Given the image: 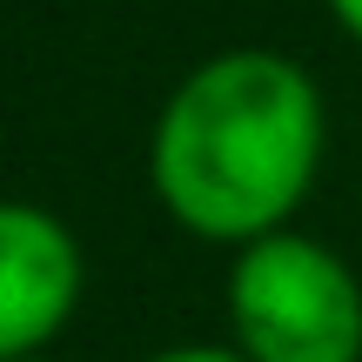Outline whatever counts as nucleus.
Instances as JSON below:
<instances>
[{"label":"nucleus","instance_id":"obj_1","mask_svg":"<svg viewBox=\"0 0 362 362\" xmlns=\"http://www.w3.org/2000/svg\"><path fill=\"white\" fill-rule=\"evenodd\" d=\"M322 168V94L309 67L228 47L168 94L148 148L161 208L202 242H255L302 208Z\"/></svg>","mask_w":362,"mask_h":362},{"label":"nucleus","instance_id":"obj_2","mask_svg":"<svg viewBox=\"0 0 362 362\" xmlns=\"http://www.w3.org/2000/svg\"><path fill=\"white\" fill-rule=\"evenodd\" d=\"M235 349L255 362H362V282L309 235H255L228 275Z\"/></svg>","mask_w":362,"mask_h":362},{"label":"nucleus","instance_id":"obj_3","mask_svg":"<svg viewBox=\"0 0 362 362\" xmlns=\"http://www.w3.org/2000/svg\"><path fill=\"white\" fill-rule=\"evenodd\" d=\"M81 242L34 202H0V362L40 356L81 302Z\"/></svg>","mask_w":362,"mask_h":362},{"label":"nucleus","instance_id":"obj_4","mask_svg":"<svg viewBox=\"0 0 362 362\" xmlns=\"http://www.w3.org/2000/svg\"><path fill=\"white\" fill-rule=\"evenodd\" d=\"M148 362H255V356L221 349V342H181V349H161V356H148Z\"/></svg>","mask_w":362,"mask_h":362},{"label":"nucleus","instance_id":"obj_5","mask_svg":"<svg viewBox=\"0 0 362 362\" xmlns=\"http://www.w3.org/2000/svg\"><path fill=\"white\" fill-rule=\"evenodd\" d=\"M329 13H336V21L349 27L356 40H362V0H329Z\"/></svg>","mask_w":362,"mask_h":362},{"label":"nucleus","instance_id":"obj_6","mask_svg":"<svg viewBox=\"0 0 362 362\" xmlns=\"http://www.w3.org/2000/svg\"><path fill=\"white\" fill-rule=\"evenodd\" d=\"M21 362H47V356H21Z\"/></svg>","mask_w":362,"mask_h":362}]
</instances>
